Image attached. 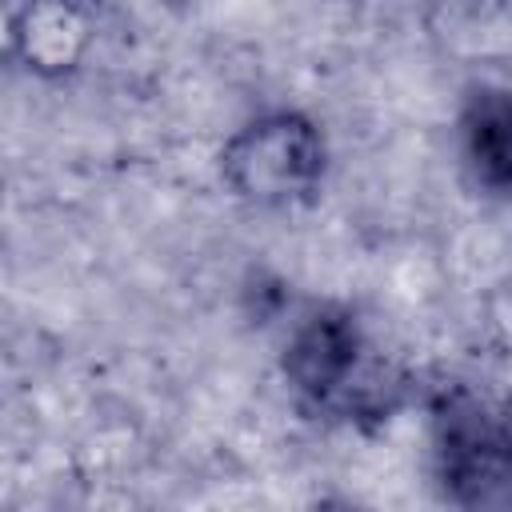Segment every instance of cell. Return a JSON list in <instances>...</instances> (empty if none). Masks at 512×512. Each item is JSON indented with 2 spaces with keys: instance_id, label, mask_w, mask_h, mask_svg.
<instances>
[{
  "instance_id": "obj_1",
  "label": "cell",
  "mask_w": 512,
  "mask_h": 512,
  "mask_svg": "<svg viewBox=\"0 0 512 512\" xmlns=\"http://www.w3.org/2000/svg\"><path fill=\"white\" fill-rule=\"evenodd\" d=\"M276 376L292 412L324 432L372 436L420 404L424 380L348 300L308 296L288 308Z\"/></svg>"
},
{
  "instance_id": "obj_2",
  "label": "cell",
  "mask_w": 512,
  "mask_h": 512,
  "mask_svg": "<svg viewBox=\"0 0 512 512\" xmlns=\"http://www.w3.org/2000/svg\"><path fill=\"white\" fill-rule=\"evenodd\" d=\"M428 480L460 512H512V396L436 380L420 392Z\"/></svg>"
},
{
  "instance_id": "obj_5",
  "label": "cell",
  "mask_w": 512,
  "mask_h": 512,
  "mask_svg": "<svg viewBox=\"0 0 512 512\" xmlns=\"http://www.w3.org/2000/svg\"><path fill=\"white\" fill-rule=\"evenodd\" d=\"M464 184L484 200H512V84L472 80L452 116Z\"/></svg>"
},
{
  "instance_id": "obj_3",
  "label": "cell",
  "mask_w": 512,
  "mask_h": 512,
  "mask_svg": "<svg viewBox=\"0 0 512 512\" xmlns=\"http://www.w3.org/2000/svg\"><path fill=\"white\" fill-rule=\"evenodd\" d=\"M328 176L332 140L324 124L296 104L256 108L216 148L220 188L252 212H308L324 200Z\"/></svg>"
},
{
  "instance_id": "obj_4",
  "label": "cell",
  "mask_w": 512,
  "mask_h": 512,
  "mask_svg": "<svg viewBox=\"0 0 512 512\" xmlns=\"http://www.w3.org/2000/svg\"><path fill=\"white\" fill-rule=\"evenodd\" d=\"M96 0H12L8 60L36 80H68L96 48Z\"/></svg>"
}]
</instances>
